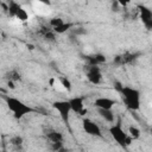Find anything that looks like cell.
<instances>
[{
  "mask_svg": "<svg viewBox=\"0 0 152 152\" xmlns=\"http://www.w3.org/2000/svg\"><path fill=\"white\" fill-rule=\"evenodd\" d=\"M151 133H152V128H151Z\"/></svg>",
  "mask_w": 152,
  "mask_h": 152,
  "instance_id": "d6986e66",
  "label": "cell"
},
{
  "mask_svg": "<svg viewBox=\"0 0 152 152\" xmlns=\"http://www.w3.org/2000/svg\"><path fill=\"white\" fill-rule=\"evenodd\" d=\"M58 80H59L61 86L63 87V89H65V90H68V91L71 90V83H70V81H69L68 78H65V77H61V78H58Z\"/></svg>",
  "mask_w": 152,
  "mask_h": 152,
  "instance_id": "e0dca14e",
  "label": "cell"
},
{
  "mask_svg": "<svg viewBox=\"0 0 152 152\" xmlns=\"http://www.w3.org/2000/svg\"><path fill=\"white\" fill-rule=\"evenodd\" d=\"M86 77L91 84H100L102 82V72L99 65H88Z\"/></svg>",
  "mask_w": 152,
  "mask_h": 152,
  "instance_id": "52a82bcc",
  "label": "cell"
},
{
  "mask_svg": "<svg viewBox=\"0 0 152 152\" xmlns=\"http://www.w3.org/2000/svg\"><path fill=\"white\" fill-rule=\"evenodd\" d=\"M82 128H83V131L88 135L96 137V138H102V135H103L102 134V131H101V127L95 121H93L91 119L84 118L82 120Z\"/></svg>",
  "mask_w": 152,
  "mask_h": 152,
  "instance_id": "8992f818",
  "label": "cell"
},
{
  "mask_svg": "<svg viewBox=\"0 0 152 152\" xmlns=\"http://www.w3.org/2000/svg\"><path fill=\"white\" fill-rule=\"evenodd\" d=\"M52 108L58 113L59 118L68 124L70 119V113H71V107L69 103V100H56L52 102Z\"/></svg>",
  "mask_w": 152,
  "mask_h": 152,
  "instance_id": "277c9868",
  "label": "cell"
},
{
  "mask_svg": "<svg viewBox=\"0 0 152 152\" xmlns=\"http://www.w3.org/2000/svg\"><path fill=\"white\" fill-rule=\"evenodd\" d=\"M120 94L124 101V104L127 109L135 112L140 109V102H141V95L140 91L133 87L129 86H122L120 88Z\"/></svg>",
  "mask_w": 152,
  "mask_h": 152,
  "instance_id": "6da1fadb",
  "label": "cell"
},
{
  "mask_svg": "<svg viewBox=\"0 0 152 152\" xmlns=\"http://www.w3.org/2000/svg\"><path fill=\"white\" fill-rule=\"evenodd\" d=\"M97 114L108 124H113L115 120V115L112 109H97Z\"/></svg>",
  "mask_w": 152,
  "mask_h": 152,
  "instance_id": "8fae6325",
  "label": "cell"
},
{
  "mask_svg": "<svg viewBox=\"0 0 152 152\" xmlns=\"http://www.w3.org/2000/svg\"><path fill=\"white\" fill-rule=\"evenodd\" d=\"M139 12H140V19L142 25L147 30H152V10L142 5V6H139Z\"/></svg>",
  "mask_w": 152,
  "mask_h": 152,
  "instance_id": "30bf717a",
  "label": "cell"
},
{
  "mask_svg": "<svg viewBox=\"0 0 152 152\" xmlns=\"http://www.w3.org/2000/svg\"><path fill=\"white\" fill-rule=\"evenodd\" d=\"M116 103H118L116 100L108 96H100L94 101V106L96 107V109H113V107Z\"/></svg>",
  "mask_w": 152,
  "mask_h": 152,
  "instance_id": "9c48e42d",
  "label": "cell"
},
{
  "mask_svg": "<svg viewBox=\"0 0 152 152\" xmlns=\"http://www.w3.org/2000/svg\"><path fill=\"white\" fill-rule=\"evenodd\" d=\"M64 24V20L62 19V18H52V19H50V25H51V27H52V30L53 28H56V27H58V26H61V25H63Z\"/></svg>",
  "mask_w": 152,
  "mask_h": 152,
  "instance_id": "2e32d148",
  "label": "cell"
},
{
  "mask_svg": "<svg viewBox=\"0 0 152 152\" xmlns=\"http://www.w3.org/2000/svg\"><path fill=\"white\" fill-rule=\"evenodd\" d=\"M109 134L112 135V138L115 140V142L122 147L124 150H127V147L132 144V139L129 138L128 133L122 128L121 124L120 122H116V124H113L110 127H109Z\"/></svg>",
  "mask_w": 152,
  "mask_h": 152,
  "instance_id": "3957f363",
  "label": "cell"
},
{
  "mask_svg": "<svg viewBox=\"0 0 152 152\" xmlns=\"http://www.w3.org/2000/svg\"><path fill=\"white\" fill-rule=\"evenodd\" d=\"M88 59H89V65H99L100 63L106 61V58L102 55H91L88 56Z\"/></svg>",
  "mask_w": 152,
  "mask_h": 152,
  "instance_id": "7c38bea8",
  "label": "cell"
},
{
  "mask_svg": "<svg viewBox=\"0 0 152 152\" xmlns=\"http://www.w3.org/2000/svg\"><path fill=\"white\" fill-rule=\"evenodd\" d=\"M8 13L12 18H15L17 20L19 21H26L28 20V13L27 11L21 6L19 5L18 2H14V1H11L8 4Z\"/></svg>",
  "mask_w": 152,
  "mask_h": 152,
  "instance_id": "5b68a950",
  "label": "cell"
},
{
  "mask_svg": "<svg viewBox=\"0 0 152 152\" xmlns=\"http://www.w3.org/2000/svg\"><path fill=\"white\" fill-rule=\"evenodd\" d=\"M69 103L71 107V112L78 114V115H84L87 113V109L84 107V97L83 96H75L69 99Z\"/></svg>",
  "mask_w": 152,
  "mask_h": 152,
  "instance_id": "ba28073f",
  "label": "cell"
},
{
  "mask_svg": "<svg viewBox=\"0 0 152 152\" xmlns=\"http://www.w3.org/2000/svg\"><path fill=\"white\" fill-rule=\"evenodd\" d=\"M71 27V24L70 23H64L63 25H61V26H58V27H56V28H53V31L56 32V33H64V32H66L69 28Z\"/></svg>",
  "mask_w": 152,
  "mask_h": 152,
  "instance_id": "9a60e30c",
  "label": "cell"
},
{
  "mask_svg": "<svg viewBox=\"0 0 152 152\" xmlns=\"http://www.w3.org/2000/svg\"><path fill=\"white\" fill-rule=\"evenodd\" d=\"M127 133H128V135H129V138H131L132 140L139 139V138H140V135H141L140 129H139L138 127H135V126H129V127H128Z\"/></svg>",
  "mask_w": 152,
  "mask_h": 152,
  "instance_id": "5bb4252c",
  "label": "cell"
},
{
  "mask_svg": "<svg viewBox=\"0 0 152 152\" xmlns=\"http://www.w3.org/2000/svg\"><path fill=\"white\" fill-rule=\"evenodd\" d=\"M2 152H7V151H5V150H4V151H2Z\"/></svg>",
  "mask_w": 152,
  "mask_h": 152,
  "instance_id": "ac0fdd59",
  "label": "cell"
},
{
  "mask_svg": "<svg viewBox=\"0 0 152 152\" xmlns=\"http://www.w3.org/2000/svg\"><path fill=\"white\" fill-rule=\"evenodd\" d=\"M48 138H49V140H50L52 144H56V142H62V140H63V135H62V133L56 132V131L50 132V133L48 134Z\"/></svg>",
  "mask_w": 152,
  "mask_h": 152,
  "instance_id": "4fadbf2b",
  "label": "cell"
},
{
  "mask_svg": "<svg viewBox=\"0 0 152 152\" xmlns=\"http://www.w3.org/2000/svg\"><path fill=\"white\" fill-rule=\"evenodd\" d=\"M151 63H152V61H151Z\"/></svg>",
  "mask_w": 152,
  "mask_h": 152,
  "instance_id": "ffe728a7",
  "label": "cell"
},
{
  "mask_svg": "<svg viewBox=\"0 0 152 152\" xmlns=\"http://www.w3.org/2000/svg\"><path fill=\"white\" fill-rule=\"evenodd\" d=\"M4 100L6 102L7 108L13 113V116L17 120L23 119L25 115L31 114L34 112V108H32L31 106L26 104L24 101L14 97V96H4Z\"/></svg>",
  "mask_w": 152,
  "mask_h": 152,
  "instance_id": "7a4b0ae2",
  "label": "cell"
}]
</instances>
